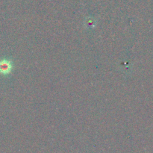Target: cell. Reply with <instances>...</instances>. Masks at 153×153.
<instances>
[{
	"instance_id": "obj_1",
	"label": "cell",
	"mask_w": 153,
	"mask_h": 153,
	"mask_svg": "<svg viewBox=\"0 0 153 153\" xmlns=\"http://www.w3.org/2000/svg\"><path fill=\"white\" fill-rule=\"evenodd\" d=\"M13 69V62L10 60L2 59L0 61V73L1 75L10 74Z\"/></svg>"
}]
</instances>
